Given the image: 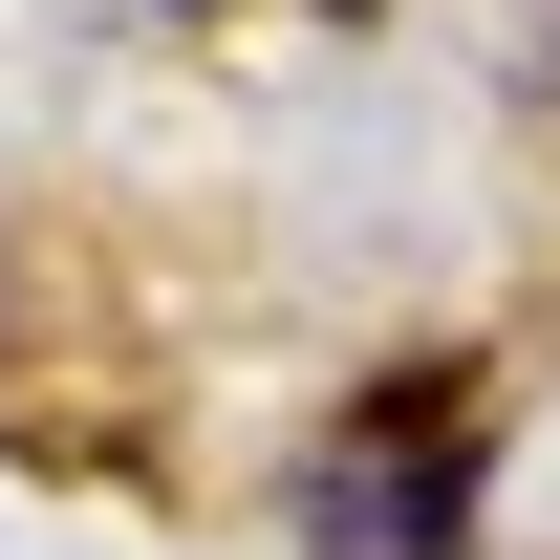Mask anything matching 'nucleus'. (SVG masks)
<instances>
[{"label":"nucleus","instance_id":"nucleus-1","mask_svg":"<svg viewBox=\"0 0 560 560\" xmlns=\"http://www.w3.org/2000/svg\"><path fill=\"white\" fill-rule=\"evenodd\" d=\"M302 517L346 560H453L475 539V366H410V388H366L346 453L302 475Z\"/></svg>","mask_w":560,"mask_h":560}]
</instances>
